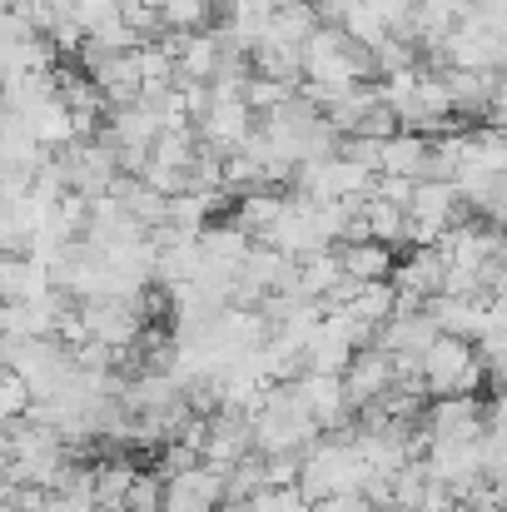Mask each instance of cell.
<instances>
[{"label":"cell","mask_w":507,"mask_h":512,"mask_svg":"<svg viewBox=\"0 0 507 512\" xmlns=\"http://www.w3.org/2000/svg\"><path fill=\"white\" fill-rule=\"evenodd\" d=\"M219 512H254V508H249V503H224Z\"/></svg>","instance_id":"14"},{"label":"cell","mask_w":507,"mask_h":512,"mask_svg":"<svg viewBox=\"0 0 507 512\" xmlns=\"http://www.w3.org/2000/svg\"><path fill=\"white\" fill-rule=\"evenodd\" d=\"M254 453V428L244 408H214L204 413V443H199V463L214 473H229L234 463H244Z\"/></svg>","instance_id":"2"},{"label":"cell","mask_w":507,"mask_h":512,"mask_svg":"<svg viewBox=\"0 0 507 512\" xmlns=\"http://www.w3.org/2000/svg\"><path fill=\"white\" fill-rule=\"evenodd\" d=\"M418 388L423 398H463L483 388V363L473 358V343L463 339H438L428 343V353L418 358Z\"/></svg>","instance_id":"1"},{"label":"cell","mask_w":507,"mask_h":512,"mask_svg":"<svg viewBox=\"0 0 507 512\" xmlns=\"http://www.w3.org/2000/svg\"><path fill=\"white\" fill-rule=\"evenodd\" d=\"M289 5H304V0H269V10H289Z\"/></svg>","instance_id":"13"},{"label":"cell","mask_w":507,"mask_h":512,"mask_svg":"<svg viewBox=\"0 0 507 512\" xmlns=\"http://www.w3.org/2000/svg\"><path fill=\"white\" fill-rule=\"evenodd\" d=\"M338 383H343V403H348V413H358V408H368V403H378L388 388H393V358L383 353V348H358L353 358H348V368L338 373Z\"/></svg>","instance_id":"4"},{"label":"cell","mask_w":507,"mask_h":512,"mask_svg":"<svg viewBox=\"0 0 507 512\" xmlns=\"http://www.w3.org/2000/svg\"><path fill=\"white\" fill-rule=\"evenodd\" d=\"M393 304H398V294H393L388 279H383V284H358L353 299H348L338 314H348V319H358V324H368V329H383V324L393 319Z\"/></svg>","instance_id":"10"},{"label":"cell","mask_w":507,"mask_h":512,"mask_svg":"<svg viewBox=\"0 0 507 512\" xmlns=\"http://www.w3.org/2000/svg\"><path fill=\"white\" fill-rule=\"evenodd\" d=\"M423 160H428V140L423 135H388L378 145V174H393V179H423Z\"/></svg>","instance_id":"9"},{"label":"cell","mask_w":507,"mask_h":512,"mask_svg":"<svg viewBox=\"0 0 507 512\" xmlns=\"http://www.w3.org/2000/svg\"><path fill=\"white\" fill-rule=\"evenodd\" d=\"M304 512H373L358 493H338V498H319V503H309Z\"/></svg>","instance_id":"12"},{"label":"cell","mask_w":507,"mask_h":512,"mask_svg":"<svg viewBox=\"0 0 507 512\" xmlns=\"http://www.w3.org/2000/svg\"><path fill=\"white\" fill-rule=\"evenodd\" d=\"M294 383H299V398H304V408H309V418H314L319 433H338V428L353 423L338 378H329V373H299Z\"/></svg>","instance_id":"6"},{"label":"cell","mask_w":507,"mask_h":512,"mask_svg":"<svg viewBox=\"0 0 507 512\" xmlns=\"http://www.w3.org/2000/svg\"><path fill=\"white\" fill-rule=\"evenodd\" d=\"M50 294V274L30 254H0V304H35Z\"/></svg>","instance_id":"7"},{"label":"cell","mask_w":507,"mask_h":512,"mask_svg":"<svg viewBox=\"0 0 507 512\" xmlns=\"http://www.w3.org/2000/svg\"><path fill=\"white\" fill-rule=\"evenodd\" d=\"M249 130H254V115H249V105L239 95H209V110L194 120V140L204 150H214L219 160L234 155L249 140Z\"/></svg>","instance_id":"3"},{"label":"cell","mask_w":507,"mask_h":512,"mask_svg":"<svg viewBox=\"0 0 507 512\" xmlns=\"http://www.w3.org/2000/svg\"><path fill=\"white\" fill-rule=\"evenodd\" d=\"M338 254V269H343V279H353V284H383L388 274H393V249H383V244H373V239H363V244H334Z\"/></svg>","instance_id":"8"},{"label":"cell","mask_w":507,"mask_h":512,"mask_svg":"<svg viewBox=\"0 0 507 512\" xmlns=\"http://www.w3.org/2000/svg\"><path fill=\"white\" fill-rule=\"evenodd\" d=\"M224 508V473L194 463L160 483V512H219Z\"/></svg>","instance_id":"5"},{"label":"cell","mask_w":507,"mask_h":512,"mask_svg":"<svg viewBox=\"0 0 507 512\" xmlns=\"http://www.w3.org/2000/svg\"><path fill=\"white\" fill-rule=\"evenodd\" d=\"M125 512H160V478H155V473H135V478H130Z\"/></svg>","instance_id":"11"},{"label":"cell","mask_w":507,"mask_h":512,"mask_svg":"<svg viewBox=\"0 0 507 512\" xmlns=\"http://www.w3.org/2000/svg\"><path fill=\"white\" fill-rule=\"evenodd\" d=\"M140 5H155V10H160V0H140Z\"/></svg>","instance_id":"15"}]
</instances>
